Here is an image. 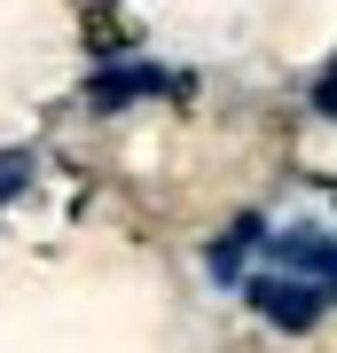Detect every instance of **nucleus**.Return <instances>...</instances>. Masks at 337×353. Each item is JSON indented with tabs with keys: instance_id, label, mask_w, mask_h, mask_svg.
<instances>
[{
	"instance_id": "obj_3",
	"label": "nucleus",
	"mask_w": 337,
	"mask_h": 353,
	"mask_svg": "<svg viewBox=\"0 0 337 353\" xmlns=\"http://www.w3.org/2000/svg\"><path fill=\"white\" fill-rule=\"evenodd\" d=\"M181 87V71H165V63H118V71H102L94 79V110H125V102H141V94H173Z\"/></svg>"
},
{
	"instance_id": "obj_1",
	"label": "nucleus",
	"mask_w": 337,
	"mask_h": 353,
	"mask_svg": "<svg viewBox=\"0 0 337 353\" xmlns=\"http://www.w3.org/2000/svg\"><path fill=\"white\" fill-rule=\"evenodd\" d=\"M243 299L259 306V314L283 330V338H306V330L322 322L329 290H322V283H298V275H283V267H275V275H251V283H243Z\"/></svg>"
},
{
	"instance_id": "obj_5",
	"label": "nucleus",
	"mask_w": 337,
	"mask_h": 353,
	"mask_svg": "<svg viewBox=\"0 0 337 353\" xmlns=\"http://www.w3.org/2000/svg\"><path fill=\"white\" fill-rule=\"evenodd\" d=\"M24 181H32V157H0V204L24 189Z\"/></svg>"
},
{
	"instance_id": "obj_4",
	"label": "nucleus",
	"mask_w": 337,
	"mask_h": 353,
	"mask_svg": "<svg viewBox=\"0 0 337 353\" xmlns=\"http://www.w3.org/2000/svg\"><path fill=\"white\" fill-rule=\"evenodd\" d=\"M267 236V228H259V212H243L236 228H227V236L212 243V283H236L243 275V259H251V243H259Z\"/></svg>"
},
{
	"instance_id": "obj_6",
	"label": "nucleus",
	"mask_w": 337,
	"mask_h": 353,
	"mask_svg": "<svg viewBox=\"0 0 337 353\" xmlns=\"http://www.w3.org/2000/svg\"><path fill=\"white\" fill-rule=\"evenodd\" d=\"M314 110H329V118H337V63H329L322 79H314Z\"/></svg>"
},
{
	"instance_id": "obj_2",
	"label": "nucleus",
	"mask_w": 337,
	"mask_h": 353,
	"mask_svg": "<svg viewBox=\"0 0 337 353\" xmlns=\"http://www.w3.org/2000/svg\"><path fill=\"white\" fill-rule=\"evenodd\" d=\"M267 259H275L283 275H298V283H322L337 299V236L329 228H290V236L267 243Z\"/></svg>"
}]
</instances>
